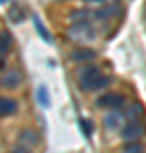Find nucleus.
Listing matches in <instances>:
<instances>
[{"label":"nucleus","mask_w":146,"mask_h":153,"mask_svg":"<svg viewBox=\"0 0 146 153\" xmlns=\"http://www.w3.org/2000/svg\"><path fill=\"white\" fill-rule=\"evenodd\" d=\"M109 83H110V76H102L97 66H87L78 75V85L85 92H93V90L104 88Z\"/></svg>","instance_id":"f257e3e1"},{"label":"nucleus","mask_w":146,"mask_h":153,"mask_svg":"<svg viewBox=\"0 0 146 153\" xmlns=\"http://www.w3.org/2000/svg\"><path fill=\"white\" fill-rule=\"evenodd\" d=\"M143 134H145V124L141 121H129L121 131V138L126 143H138Z\"/></svg>","instance_id":"f03ea898"},{"label":"nucleus","mask_w":146,"mask_h":153,"mask_svg":"<svg viewBox=\"0 0 146 153\" xmlns=\"http://www.w3.org/2000/svg\"><path fill=\"white\" fill-rule=\"evenodd\" d=\"M68 36L75 41H88V39L95 38V31L88 22H76L75 26L68 29Z\"/></svg>","instance_id":"7ed1b4c3"},{"label":"nucleus","mask_w":146,"mask_h":153,"mask_svg":"<svg viewBox=\"0 0 146 153\" xmlns=\"http://www.w3.org/2000/svg\"><path fill=\"white\" fill-rule=\"evenodd\" d=\"M126 99L121 95V94H104L100 97H97L95 100V105L97 107H102V109H112L117 111L124 105Z\"/></svg>","instance_id":"20e7f679"},{"label":"nucleus","mask_w":146,"mask_h":153,"mask_svg":"<svg viewBox=\"0 0 146 153\" xmlns=\"http://www.w3.org/2000/svg\"><path fill=\"white\" fill-rule=\"evenodd\" d=\"M0 82H2V87L4 88L14 90V88H17L21 85L22 76L17 70H9V71H4V73H2V80H0Z\"/></svg>","instance_id":"39448f33"},{"label":"nucleus","mask_w":146,"mask_h":153,"mask_svg":"<svg viewBox=\"0 0 146 153\" xmlns=\"http://www.w3.org/2000/svg\"><path fill=\"white\" fill-rule=\"evenodd\" d=\"M17 100L12 97H7V95H4V97H0V116L2 117H7V116H12L17 112Z\"/></svg>","instance_id":"423d86ee"},{"label":"nucleus","mask_w":146,"mask_h":153,"mask_svg":"<svg viewBox=\"0 0 146 153\" xmlns=\"http://www.w3.org/2000/svg\"><path fill=\"white\" fill-rule=\"evenodd\" d=\"M117 10H121L119 4H109V5H104L102 9L95 10V19H99V21H107V19H112Z\"/></svg>","instance_id":"0eeeda50"},{"label":"nucleus","mask_w":146,"mask_h":153,"mask_svg":"<svg viewBox=\"0 0 146 153\" xmlns=\"http://www.w3.org/2000/svg\"><path fill=\"white\" fill-rule=\"evenodd\" d=\"M104 124H105L107 129H117L122 124V112H119V111H110L104 117Z\"/></svg>","instance_id":"6e6552de"},{"label":"nucleus","mask_w":146,"mask_h":153,"mask_svg":"<svg viewBox=\"0 0 146 153\" xmlns=\"http://www.w3.org/2000/svg\"><path fill=\"white\" fill-rule=\"evenodd\" d=\"M33 22H34V27H36L38 34L41 36V39H43V41H46V43H49V44H53L54 43V38L51 36V33H49L48 29L44 27L43 21H41L38 16H33Z\"/></svg>","instance_id":"1a4fd4ad"},{"label":"nucleus","mask_w":146,"mask_h":153,"mask_svg":"<svg viewBox=\"0 0 146 153\" xmlns=\"http://www.w3.org/2000/svg\"><path fill=\"white\" fill-rule=\"evenodd\" d=\"M95 58V51L93 49H88V48H76L73 53H71V60L73 61H88V60H93Z\"/></svg>","instance_id":"9d476101"},{"label":"nucleus","mask_w":146,"mask_h":153,"mask_svg":"<svg viewBox=\"0 0 146 153\" xmlns=\"http://www.w3.org/2000/svg\"><path fill=\"white\" fill-rule=\"evenodd\" d=\"M12 48V34L7 29H2L0 33V53H2V60H5L7 51Z\"/></svg>","instance_id":"9b49d317"},{"label":"nucleus","mask_w":146,"mask_h":153,"mask_svg":"<svg viewBox=\"0 0 146 153\" xmlns=\"http://www.w3.org/2000/svg\"><path fill=\"white\" fill-rule=\"evenodd\" d=\"M7 16L10 19L14 24H21L24 19H26V14H24V9L21 5H17V4H12L10 9L7 10Z\"/></svg>","instance_id":"f8f14e48"},{"label":"nucleus","mask_w":146,"mask_h":153,"mask_svg":"<svg viewBox=\"0 0 146 153\" xmlns=\"http://www.w3.org/2000/svg\"><path fill=\"white\" fill-rule=\"evenodd\" d=\"M19 141L26 143V145H38L39 143L38 133H34L33 129H24V131H21V134H19Z\"/></svg>","instance_id":"ddd939ff"},{"label":"nucleus","mask_w":146,"mask_h":153,"mask_svg":"<svg viewBox=\"0 0 146 153\" xmlns=\"http://www.w3.org/2000/svg\"><path fill=\"white\" fill-rule=\"evenodd\" d=\"M145 114V107L139 104V102H134L133 105H129V111H127V117L131 121H139V117Z\"/></svg>","instance_id":"4468645a"},{"label":"nucleus","mask_w":146,"mask_h":153,"mask_svg":"<svg viewBox=\"0 0 146 153\" xmlns=\"http://www.w3.org/2000/svg\"><path fill=\"white\" fill-rule=\"evenodd\" d=\"M38 102L43 105V107H48L49 105V92L44 85H41V87L38 88Z\"/></svg>","instance_id":"2eb2a0df"},{"label":"nucleus","mask_w":146,"mask_h":153,"mask_svg":"<svg viewBox=\"0 0 146 153\" xmlns=\"http://www.w3.org/2000/svg\"><path fill=\"white\" fill-rule=\"evenodd\" d=\"M122 153H143V146L139 143H127L122 148Z\"/></svg>","instance_id":"dca6fc26"},{"label":"nucleus","mask_w":146,"mask_h":153,"mask_svg":"<svg viewBox=\"0 0 146 153\" xmlns=\"http://www.w3.org/2000/svg\"><path fill=\"white\" fill-rule=\"evenodd\" d=\"M80 128H82V131H83V134L87 138H90V134H92V123L87 119H80Z\"/></svg>","instance_id":"f3484780"},{"label":"nucleus","mask_w":146,"mask_h":153,"mask_svg":"<svg viewBox=\"0 0 146 153\" xmlns=\"http://www.w3.org/2000/svg\"><path fill=\"white\" fill-rule=\"evenodd\" d=\"M10 153H31V152H29V150H27L26 146H16Z\"/></svg>","instance_id":"a211bd4d"},{"label":"nucleus","mask_w":146,"mask_h":153,"mask_svg":"<svg viewBox=\"0 0 146 153\" xmlns=\"http://www.w3.org/2000/svg\"><path fill=\"white\" fill-rule=\"evenodd\" d=\"M145 12H146V7H145Z\"/></svg>","instance_id":"6ab92c4d"}]
</instances>
